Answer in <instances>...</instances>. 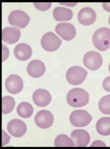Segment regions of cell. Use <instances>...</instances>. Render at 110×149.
Masks as SVG:
<instances>
[{
	"label": "cell",
	"instance_id": "obj_1",
	"mask_svg": "<svg viewBox=\"0 0 110 149\" xmlns=\"http://www.w3.org/2000/svg\"><path fill=\"white\" fill-rule=\"evenodd\" d=\"M67 101L72 107H83L89 102V94L87 91L80 88H73L68 92Z\"/></svg>",
	"mask_w": 110,
	"mask_h": 149
},
{
	"label": "cell",
	"instance_id": "obj_2",
	"mask_svg": "<svg viewBox=\"0 0 110 149\" xmlns=\"http://www.w3.org/2000/svg\"><path fill=\"white\" fill-rule=\"evenodd\" d=\"M92 41L93 46L99 51L107 50L110 47V29L101 28L96 30L92 37Z\"/></svg>",
	"mask_w": 110,
	"mask_h": 149
},
{
	"label": "cell",
	"instance_id": "obj_3",
	"mask_svg": "<svg viewBox=\"0 0 110 149\" xmlns=\"http://www.w3.org/2000/svg\"><path fill=\"white\" fill-rule=\"evenodd\" d=\"M87 71L79 66H74L68 69L66 73V79L70 84L78 86L81 84L86 80Z\"/></svg>",
	"mask_w": 110,
	"mask_h": 149
},
{
	"label": "cell",
	"instance_id": "obj_4",
	"mask_svg": "<svg viewBox=\"0 0 110 149\" xmlns=\"http://www.w3.org/2000/svg\"><path fill=\"white\" fill-rule=\"evenodd\" d=\"M41 44L44 50L52 52L56 51L60 47L62 44V40L54 33L49 32L43 36L41 40Z\"/></svg>",
	"mask_w": 110,
	"mask_h": 149
},
{
	"label": "cell",
	"instance_id": "obj_5",
	"mask_svg": "<svg viewBox=\"0 0 110 149\" xmlns=\"http://www.w3.org/2000/svg\"><path fill=\"white\" fill-rule=\"evenodd\" d=\"M91 120V115L85 110H75L72 111L70 116V121L71 124L78 127L87 126Z\"/></svg>",
	"mask_w": 110,
	"mask_h": 149
},
{
	"label": "cell",
	"instance_id": "obj_6",
	"mask_svg": "<svg viewBox=\"0 0 110 149\" xmlns=\"http://www.w3.org/2000/svg\"><path fill=\"white\" fill-rule=\"evenodd\" d=\"M102 63L103 59L99 52L91 51L87 52L83 57V64L85 67L90 70H97L102 67Z\"/></svg>",
	"mask_w": 110,
	"mask_h": 149
},
{
	"label": "cell",
	"instance_id": "obj_7",
	"mask_svg": "<svg viewBox=\"0 0 110 149\" xmlns=\"http://www.w3.org/2000/svg\"><path fill=\"white\" fill-rule=\"evenodd\" d=\"M8 22L11 25H14L19 28H24L29 23L30 17L25 12L15 10L9 15Z\"/></svg>",
	"mask_w": 110,
	"mask_h": 149
},
{
	"label": "cell",
	"instance_id": "obj_8",
	"mask_svg": "<svg viewBox=\"0 0 110 149\" xmlns=\"http://www.w3.org/2000/svg\"><path fill=\"white\" fill-rule=\"evenodd\" d=\"M55 31L62 39L67 41L72 40L76 36V29H75V26L70 23H59L56 25Z\"/></svg>",
	"mask_w": 110,
	"mask_h": 149
},
{
	"label": "cell",
	"instance_id": "obj_9",
	"mask_svg": "<svg viewBox=\"0 0 110 149\" xmlns=\"http://www.w3.org/2000/svg\"><path fill=\"white\" fill-rule=\"evenodd\" d=\"M5 87L9 93L17 94L23 90V81L17 74H10L6 80Z\"/></svg>",
	"mask_w": 110,
	"mask_h": 149
},
{
	"label": "cell",
	"instance_id": "obj_10",
	"mask_svg": "<svg viewBox=\"0 0 110 149\" xmlns=\"http://www.w3.org/2000/svg\"><path fill=\"white\" fill-rule=\"evenodd\" d=\"M35 123L38 127L47 129L54 123V116L52 113L48 110H41L36 115Z\"/></svg>",
	"mask_w": 110,
	"mask_h": 149
},
{
	"label": "cell",
	"instance_id": "obj_11",
	"mask_svg": "<svg viewBox=\"0 0 110 149\" xmlns=\"http://www.w3.org/2000/svg\"><path fill=\"white\" fill-rule=\"evenodd\" d=\"M7 130L15 138H20L26 134L27 127L24 122L15 119L9 122L7 125Z\"/></svg>",
	"mask_w": 110,
	"mask_h": 149
},
{
	"label": "cell",
	"instance_id": "obj_12",
	"mask_svg": "<svg viewBox=\"0 0 110 149\" xmlns=\"http://www.w3.org/2000/svg\"><path fill=\"white\" fill-rule=\"evenodd\" d=\"M78 19L79 23L83 25H92L96 21V13L91 7H84L80 10Z\"/></svg>",
	"mask_w": 110,
	"mask_h": 149
},
{
	"label": "cell",
	"instance_id": "obj_13",
	"mask_svg": "<svg viewBox=\"0 0 110 149\" xmlns=\"http://www.w3.org/2000/svg\"><path fill=\"white\" fill-rule=\"evenodd\" d=\"M33 100L36 105L40 107H47L52 101V96L45 89H38L33 94Z\"/></svg>",
	"mask_w": 110,
	"mask_h": 149
},
{
	"label": "cell",
	"instance_id": "obj_14",
	"mask_svg": "<svg viewBox=\"0 0 110 149\" xmlns=\"http://www.w3.org/2000/svg\"><path fill=\"white\" fill-rule=\"evenodd\" d=\"M71 138L73 141L75 146H87L90 142V135L84 130H75L71 133Z\"/></svg>",
	"mask_w": 110,
	"mask_h": 149
},
{
	"label": "cell",
	"instance_id": "obj_15",
	"mask_svg": "<svg viewBox=\"0 0 110 149\" xmlns=\"http://www.w3.org/2000/svg\"><path fill=\"white\" fill-rule=\"evenodd\" d=\"M27 72L33 77H40L46 72V66L41 61L35 59L30 62L27 66Z\"/></svg>",
	"mask_w": 110,
	"mask_h": 149
},
{
	"label": "cell",
	"instance_id": "obj_16",
	"mask_svg": "<svg viewBox=\"0 0 110 149\" xmlns=\"http://www.w3.org/2000/svg\"><path fill=\"white\" fill-rule=\"evenodd\" d=\"M20 38V31L19 28L7 27L2 30V40L8 44H13L18 41Z\"/></svg>",
	"mask_w": 110,
	"mask_h": 149
},
{
	"label": "cell",
	"instance_id": "obj_17",
	"mask_svg": "<svg viewBox=\"0 0 110 149\" xmlns=\"http://www.w3.org/2000/svg\"><path fill=\"white\" fill-rule=\"evenodd\" d=\"M14 54L17 59L20 61H26L31 58L32 55V49L28 44L21 43L15 47Z\"/></svg>",
	"mask_w": 110,
	"mask_h": 149
},
{
	"label": "cell",
	"instance_id": "obj_18",
	"mask_svg": "<svg viewBox=\"0 0 110 149\" xmlns=\"http://www.w3.org/2000/svg\"><path fill=\"white\" fill-rule=\"evenodd\" d=\"M73 13L70 9L57 7L53 11V17L57 21H69L72 19Z\"/></svg>",
	"mask_w": 110,
	"mask_h": 149
},
{
	"label": "cell",
	"instance_id": "obj_19",
	"mask_svg": "<svg viewBox=\"0 0 110 149\" xmlns=\"http://www.w3.org/2000/svg\"><path fill=\"white\" fill-rule=\"evenodd\" d=\"M96 130L100 135L107 136L110 135V117H105L99 119L96 123Z\"/></svg>",
	"mask_w": 110,
	"mask_h": 149
},
{
	"label": "cell",
	"instance_id": "obj_20",
	"mask_svg": "<svg viewBox=\"0 0 110 149\" xmlns=\"http://www.w3.org/2000/svg\"><path fill=\"white\" fill-rule=\"evenodd\" d=\"M17 113L23 118H28L33 113V108L30 103L22 102L17 107Z\"/></svg>",
	"mask_w": 110,
	"mask_h": 149
},
{
	"label": "cell",
	"instance_id": "obj_21",
	"mask_svg": "<svg viewBox=\"0 0 110 149\" xmlns=\"http://www.w3.org/2000/svg\"><path fill=\"white\" fill-rule=\"evenodd\" d=\"M54 146L56 147H73L75 146L72 139L68 135L61 134L59 135L54 141Z\"/></svg>",
	"mask_w": 110,
	"mask_h": 149
},
{
	"label": "cell",
	"instance_id": "obj_22",
	"mask_svg": "<svg viewBox=\"0 0 110 149\" xmlns=\"http://www.w3.org/2000/svg\"><path fill=\"white\" fill-rule=\"evenodd\" d=\"M15 101L11 96H4L2 98V114H7L11 112L15 108Z\"/></svg>",
	"mask_w": 110,
	"mask_h": 149
},
{
	"label": "cell",
	"instance_id": "obj_23",
	"mask_svg": "<svg viewBox=\"0 0 110 149\" xmlns=\"http://www.w3.org/2000/svg\"><path fill=\"white\" fill-rule=\"evenodd\" d=\"M99 109L103 114H110V95H107L100 99L99 102Z\"/></svg>",
	"mask_w": 110,
	"mask_h": 149
},
{
	"label": "cell",
	"instance_id": "obj_24",
	"mask_svg": "<svg viewBox=\"0 0 110 149\" xmlns=\"http://www.w3.org/2000/svg\"><path fill=\"white\" fill-rule=\"evenodd\" d=\"M33 4L38 10H40V11H46V10H49L52 6L51 2H44V3L35 2Z\"/></svg>",
	"mask_w": 110,
	"mask_h": 149
},
{
	"label": "cell",
	"instance_id": "obj_25",
	"mask_svg": "<svg viewBox=\"0 0 110 149\" xmlns=\"http://www.w3.org/2000/svg\"><path fill=\"white\" fill-rule=\"evenodd\" d=\"M103 88L106 91L110 92V76L107 77L103 81Z\"/></svg>",
	"mask_w": 110,
	"mask_h": 149
},
{
	"label": "cell",
	"instance_id": "obj_26",
	"mask_svg": "<svg viewBox=\"0 0 110 149\" xmlns=\"http://www.w3.org/2000/svg\"><path fill=\"white\" fill-rule=\"evenodd\" d=\"M9 54H10V52H9L8 48L6 47L5 46H4V44H2V61L3 62L5 61L6 59L8 58Z\"/></svg>",
	"mask_w": 110,
	"mask_h": 149
},
{
	"label": "cell",
	"instance_id": "obj_27",
	"mask_svg": "<svg viewBox=\"0 0 110 149\" xmlns=\"http://www.w3.org/2000/svg\"><path fill=\"white\" fill-rule=\"evenodd\" d=\"M2 135H3V139H2V146H5L6 144H7L10 141V137L7 134L5 133L4 130H2Z\"/></svg>",
	"mask_w": 110,
	"mask_h": 149
},
{
	"label": "cell",
	"instance_id": "obj_28",
	"mask_svg": "<svg viewBox=\"0 0 110 149\" xmlns=\"http://www.w3.org/2000/svg\"><path fill=\"white\" fill-rule=\"evenodd\" d=\"M91 146V147H93V146H105L106 147L107 146H106V144H105L104 142H102V141H94L93 143H92V145Z\"/></svg>",
	"mask_w": 110,
	"mask_h": 149
},
{
	"label": "cell",
	"instance_id": "obj_29",
	"mask_svg": "<svg viewBox=\"0 0 110 149\" xmlns=\"http://www.w3.org/2000/svg\"><path fill=\"white\" fill-rule=\"evenodd\" d=\"M103 8L108 13H110V3H103Z\"/></svg>",
	"mask_w": 110,
	"mask_h": 149
},
{
	"label": "cell",
	"instance_id": "obj_30",
	"mask_svg": "<svg viewBox=\"0 0 110 149\" xmlns=\"http://www.w3.org/2000/svg\"><path fill=\"white\" fill-rule=\"evenodd\" d=\"M109 72H110V63H109Z\"/></svg>",
	"mask_w": 110,
	"mask_h": 149
},
{
	"label": "cell",
	"instance_id": "obj_31",
	"mask_svg": "<svg viewBox=\"0 0 110 149\" xmlns=\"http://www.w3.org/2000/svg\"><path fill=\"white\" fill-rule=\"evenodd\" d=\"M109 25H110V16H109Z\"/></svg>",
	"mask_w": 110,
	"mask_h": 149
}]
</instances>
